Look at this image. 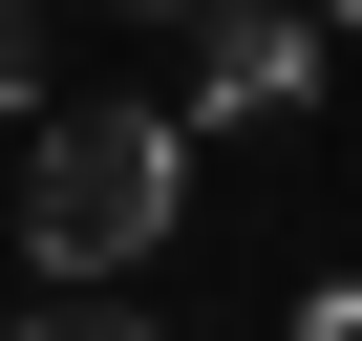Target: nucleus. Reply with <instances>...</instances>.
Wrapping results in <instances>:
<instances>
[{"label": "nucleus", "mask_w": 362, "mask_h": 341, "mask_svg": "<svg viewBox=\"0 0 362 341\" xmlns=\"http://www.w3.org/2000/svg\"><path fill=\"white\" fill-rule=\"evenodd\" d=\"M170 192H192V128H170V107H43V128H22V256H43L64 299H107V277L170 235Z\"/></svg>", "instance_id": "obj_1"}, {"label": "nucleus", "mask_w": 362, "mask_h": 341, "mask_svg": "<svg viewBox=\"0 0 362 341\" xmlns=\"http://www.w3.org/2000/svg\"><path fill=\"white\" fill-rule=\"evenodd\" d=\"M298 341H362V277H320V299H298Z\"/></svg>", "instance_id": "obj_5"}, {"label": "nucleus", "mask_w": 362, "mask_h": 341, "mask_svg": "<svg viewBox=\"0 0 362 341\" xmlns=\"http://www.w3.org/2000/svg\"><path fill=\"white\" fill-rule=\"evenodd\" d=\"M320 22H362V0H320Z\"/></svg>", "instance_id": "obj_7"}, {"label": "nucleus", "mask_w": 362, "mask_h": 341, "mask_svg": "<svg viewBox=\"0 0 362 341\" xmlns=\"http://www.w3.org/2000/svg\"><path fill=\"white\" fill-rule=\"evenodd\" d=\"M149 22H214V0H149Z\"/></svg>", "instance_id": "obj_6"}, {"label": "nucleus", "mask_w": 362, "mask_h": 341, "mask_svg": "<svg viewBox=\"0 0 362 341\" xmlns=\"http://www.w3.org/2000/svg\"><path fill=\"white\" fill-rule=\"evenodd\" d=\"M320 86V0H214V64H192V128H277Z\"/></svg>", "instance_id": "obj_2"}, {"label": "nucleus", "mask_w": 362, "mask_h": 341, "mask_svg": "<svg viewBox=\"0 0 362 341\" xmlns=\"http://www.w3.org/2000/svg\"><path fill=\"white\" fill-rule=\"evenodd\" d=\"M43 86V0H0V107H22Z\"/></svg>", "instance_id": "obj_4"}, {"label": "nucleus", "mask_w": 362, "mask_h": 341, "mask_svg": "<svg viewBox=\"0 0 362 341\" xmlns=\"http://www.w3.org/2000/svg\"><path fill=\"white\" fill-rule=\"evenodd\" d=\"M22 341H149L128 299H22Z\"/></svg>", "instance_id": "obj_3"}]
</instances>
